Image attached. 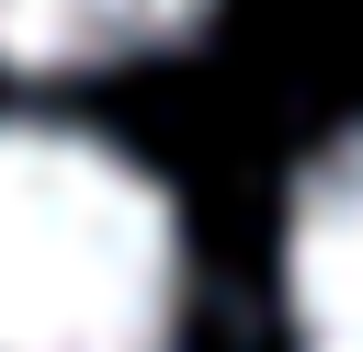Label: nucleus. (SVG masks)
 Wrapping results in <instances>:
<instances>
[{
    "label": "nucleus",
    "instance_id": "obj_1",
    "mask_svg": "<svg viewBox=\"0 0 363 352\" xmlns=\"http://www.w3.org/2000/svg\"><path fill=\"white\" fill-rule=\"evenodd\" d=\"M182 216L68 125H0V352H170Z\"/></svg>",
    "mask_w": 363,
    "mask_h": 352
},
{
    "label": "nucleus",
    "instance_id": "obj_3",
    "mask_svg": "<svg viewBox=\"0 0 363 352\" xmlns=\"http://www.w3.org/2000/svg\"><path fill=\"white\" fill-rule=\"evenodd\" d=\"M216 0H0V68L68 79V68H113L147 45H182Z\"/></svg>",
    "mask_w": 363,
    "mask_h": 352
},
{
    "label": "nucleus",
    "instance_id": "obj_2",
    "mask_svg": "<svg viewBox=\"0 0 363 352\" xmlns=\"http://www.w3.org/2000/svg\"><path fill=\"white\" fill-rule=\"evenodd\" d=\"M284 307H295V352H363V136H340L295 170Z\"/></svg>",
    "mask_w": 363,
    "mask_h": 352
}]
</instances>
